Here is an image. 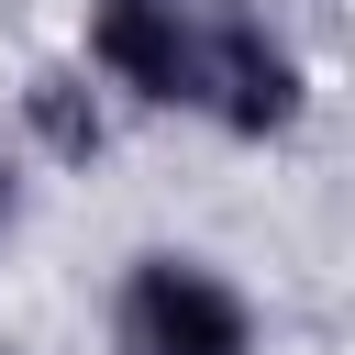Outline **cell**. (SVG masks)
Wrapping results in <instances>:
<instances>
[{
    "mask_svg": "<svg viewBox=\"0 0 355 355\" xmlns=\"http://www.w3.org/2000/svg\"><path fill=\"white\" fill-rule=\"evenodd\" d=\"M111 355H266V300L211 244H133L100 300Z\"/></svg>",
    "mask_w": 355,
    "mask_h": 355,
    "instance_id": "6da1fadb",
    "label": "cell"
},
{
    "mask_svg": "<svg viewBox=\"0 0 355 355\" xmlns=\"http://www.w3.org/2000/svg\"><path fill=\"white\" fill-rule=\"evenodd\" d=\"M211 11L222 0H78V67L122 100V122H200L211 100Z\"/></svg>",
    "mask_w": 355,
    "mask_h": 355,
    "instance_id": "7a4b0ae2",
    "label": "cell"
},
{
    "mask_svg": "<svg viewBox=\"0 0 355 355\" xmlns=\"http://www.w3.org/2000/svg\"><path fill=\"white\" fill-rule=\"evenodd\" d=\"M200 122L222 144H288L311 122V67H300V44H288V22L266 0L211 11V100H200Z\"/></svg>",
    "mask_w": 355,
    "mask_h": 355,
    "instance_id": "3957f363",
    "label": "cell"
},
{
    "mask_svg": "<svg viewBox=\"0 0 355 355\" xmlns=\"http://www.w3.org/2000/svg\"><path fill=\"white\" fill-rule=\"evenodd\" d=\"M111 133H122V100H111L78 55H44V67L22 78V100H11V144H22V166H33V155L89 166V155H111Z\"/></svg>",
    "mask_w": 355,
    "mask_h": 355,
    "instance_id": "277c9868",
    "label": "cell"
},
{
    "mask_svg": "<svg viewBox=\"0 0 355 355\" xmlns=\"http://www.w3.org/2000/svg\"><path fill=\"white\" fill-rule=\"evenodd\" d=\"M22 189H33V178H22V144L0 133V255H11V233H22Z\"/></svg>",
    "mask_w": 355,
    "mask_h": 355,
    "instance_id": "5b68a950",
    "label": "cell"
},
{
    "mask_svg": "<svg viewBox=\"0 0 355 355\" xmlns=\"http://www.w3.org/2000/svg\"><path fill=\"white\" fill-rule=\"evenodd\" d=\"M0 355H22V344H0Z\"/></svg>",
    "mask_w": 355,
    "mask_h": 355,
    "instance_id": "8992f818",
    "label": "cell"
}]
</instances>
